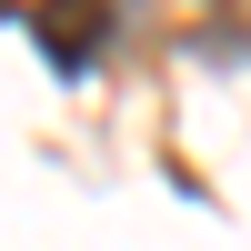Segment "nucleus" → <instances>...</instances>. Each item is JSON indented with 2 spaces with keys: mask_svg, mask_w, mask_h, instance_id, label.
Instances as JSON below:
<instances>
[{
  "mask_svg": "<svg viewBox=\"0 0 251 251\" xmlns=\"http://www.w3.org/2000/svg\"><path fill=\"white\" fill-rule=\"evenodd\" d=\"M30 40L50 50V71H91L111 40V0H30Z\"/></svg>",
  "mask_w": 251,
  "mask_h": 251,
  "instance_id": "f257e3e1",
  "label": "nucleus"
}]
</instances>
